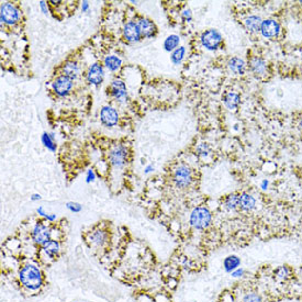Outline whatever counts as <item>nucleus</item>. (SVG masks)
<instances>
[{
  "label": "nucleus",
  "mask_w": 302,
  "mask_h": 302,
  "mask_svg": "<svg viewBox=\"0 0 302 302\" xmlns=\"http://www.w3.org/2000/svg\"><path fill=\"white\" fill-rule=\"evenodd\" d=\"M179 44H181V37L177 36V34H170V36L165 39L163 46L166 52L172 53V52L178 49Z\"/></svg>",
  "instance_id": "25"
},
{
  "label": "nucleus",
  "mask_w": 302,
  "mask_h": 302,
  "mask_svg": "<svg viewBox=\"0 0 302 302\" xmlns=\"http://www.w3.org/2000/svg\"><path fill=\"white\" fill-rule=\"evenodd\" d=\"M154 169H155V167L153 165H147L145 168H144V173L145 174H150V173H153L154 172Z\"/></svg>",
  "instance_id": "42"
},
{
  "label": "nucleus",
  "mask_w": 302,
  "mask_h": 302,
  "mask_svg": "<svg viewBox=\"0 0 302 302\" xmlns=\"http://www.w3.org/2000/svg\"><path fill=\"white\" fill-rule=\"evenodd\" d=\"M262 23V18L260 16H256V15L248 16L244 19V25L249 33L261 32Z\"/></svg>",
  "instance_id": "22"
},
{
  "label": "nucleus",
  "mask_w": 302,
  "mask_h": 302,
  "mask_svg": "<svg viewBox=\"0 0 302 302\" xmlns=\"http://www.w3.org/2000/svg\"><path fill=\"white\" fill-rule=\"evenodd\" d=\"M224 42L222 34L216 29L205 30L200 36V43L205 50L208 51H217L221 49Z\"/></svg>",
  "instance_id": "11"
},
{
  "label": "nucleus",
  "mask_w": 302,
  "mask_h": 302,
  "mask_svg": "<svg viewBox=\"0 0 302 302\" xmlns=\"http://www.w3.org/2000/svg\"><path fill=\"white\" fill-rule=\"evenodd\" d=\"M280 32H282V27L277 20L275 19H266L262 20V27H261V33L262 37L267 39H276L279 37Z\"/></svg>",
  "instance_id": "17"
},
{
  "label": "nucleus",
  "mask_w": 302,
  "mask_h": 302,
  "mask_svg": "<svg viewBox=\"0 0 302 302\" xmlns=\"http://www.w3.org/2000/svg\"><path fill=\"white\" fill-rule=\"evenodd\" d=\"M135 22L138 23L140 31L142 33V37L145 39H153L157 34V27L154 21L144 16H138L135 18Z\"/></svg>",
  "instance_id": "16"
},
{
  "label": "nucleus",
  "mask_w": 302,
  "mask_h": 302,
  "mask_svg": "<svg viewBox=\"0 0 302 302\" xmlns=\"http://www.w3.org/2000/svg\"><path fill=\"white\" fill-rule=\"evenodd\" d=\"M227 67L235 75H244L245 72H246L247 65L243 59L239 58V56H233L227 60Z\"/></svg>",
  "instance_id": "20"
},
{
  "label": "nucleus",
  "mask_w": 302,
  "mask_h": 302,
  "mask_svg": "<svg viewBox=\"0 0 302 302\" xmlns=\"http://www.w3.org/2000/svg\"><path fill=\"white\" fill-rule=\"evenodd\" d=\"M181 18L185 22H190L192 20V12L190 9H185L181 12Z\"/></svg>",
  "instance_id": "35"
},
{
  "label": "nucleus",
  "mask_w": 302,
  "mask_h": 302,
  "mask_svg": "<svg viewBox=\"0 0 302 302\" xmlns=\"http://www.w3.org/2000/svg\"><path fill=\"white\" fill-rule=\"evenodd\" d=\"M297 128L302 133V112L297 118Z\"/></svg>",
  "instance_id": "39"
},
{
  "label": "nucleus",
  "mask_w": 302,
  "mask_h": 302,
  "mask_svg": "<svg viewBox=\"0 0 302 302\" xmlns=\"http://www.w3.org/2000/svg\"><path fill=\"white\" fill-rule=\"evenodd\" d=\"M37 214L40 218L44 219L47 214H49V212H46V210L44 209V207H42V205H40V207L37 208Z\"/></svg>",
  "instance_id": "37"
},
{
  "label": "nucleus",
  "mask_w": 302,
  "mask_h": 302,
  "mask_svg": "<svg viewBox=\"0 0 302 302\" xmlns=\"http://www.w3.org/2000/svg\"><path fill=\"white\" fill-rule=\"evenodd\" d=\"M212 212L207 207H196L190 212L189 224L197 231H204L211 225Z\"/></svg>",
  "instance_id": "5"
},
{
  "label": "nucleus",
  "mask_w": 302,
  "mask_h": 302,
  "mask_svg": "<svg viewBox=\"0 0 302 302\" xmlns=\"http://www.w3.org/2000/svg\"><path fill=\"white\" fill-rule=\"evenodd\" d=\"M122 64H123V60H122V59L120 58V56L115 55V54L107 55L106 58L103 59L104 68L111 73L119 72L122 67Z\"/></svg>",
  "instance_id": "21"
},
{
  "label": "nucleus",
  "mask_w": 302,
  "mask_h": 302,
  "mask_svg": "<svg viewBox=\"0 0 302 302\" xmlns=\"http://www.w3.org/2000/svg\"><path fill=\"white\" fill-rule=\"evenodd\" d=\"M21 18H22L21 10L15 3L2 2L0 7V21L2 24L8 25V27H15L20 22Z\"/></svg>",
  "instance_id": "8"
},
{
  "label": "nucleus",
  "mask_w": 302,
  "mask_h": 302,
  "mask_svg": "<svg viewBox=\"0 0 302 302\" xmlns=\"http://www.w3.org/2000/svg\"><path fill=\"white\" fill-rule=\"evenodd\" d=\"M130 160V150L123 143L116 144L108 153V161L111 167L116 170H122L126 167Z\"/></svg>",
  "instance_id": "3"
},
{
  "label": "nucleus",
  "mask_w": 302,
  "mask_h": 302,
  "mask_svg": "<svg viewBox=\"0 0 302 302\" xmlns=\"http://www.w3.org/2000/svg\"><path fill=\"white\" fill-rule=\"evenodd\" d=\"M86 241L91 248L100 251V249H104L108 246L109 242H110V233H109L107 227L97 225L87 233Z\"/></svg>",
  "instance_id": "6"
},
{
  "label": "nucleus",
  "mask_w": 302,
  "mask_h": 302,
  "mask_svg": "<svg viewBox=\"0 0 302 302\" xmlns=\"http://www.w3.org/2000/svg\"><path fill=\"white\" fill-rule=\"evenodd\" d=\"M106 76V68L101 63H93L87 68L85 73V81L90 86H100L104 81Z\"/></svg>",
  "instance_id": "13"
},
{
  "label": "nucleus",
  "mask_w": 302,
  "mask_h": 302,
  "mask_svg": "<svg viewBox=\"0 0 302 302\" xmlns=\"http://www.w3.org/2000/svg\"><path fill=\"white\" fill-rule=\"evenodd\" d=\"M40 8L44 15H50V7L46 1H40Z\"/></svg>",
  "instance_id": "36"
},
{
  "label": "nucleus",
  "mask_w": 302,
  "mask_h": 302,
  "mask_svg": "<svg viewBox=\"0 0 302 302\" xmlns=\"http://www.w3.org/2000/svg\"><path fill=\"white\" fill-rule=\"evenodd\" d=\"M256 208V199L248 192H242L240 194L239 209L243 212H251Z\"/></svg>",
  "instance_id": "19"
},
{
  "label": "nucleus",
  "mask_w": 302,
  "mask_h": 302,
  "mask_svg": "<svg viewBox=\"0 0 302 302\" xmlns=\"http://www.w3.org/2000/svg\"><path fill=\"white\" fill-rule=\"evenodd\" d=\"M62 252V245L60 240L51 239L49 242L45 243L42 247H40L38 252L39 260L43 264H51L55 260H58Z\"/></svg>",
  "instance_id": "7"
},
{
  "label": "nucleus",
  "mask_w": 302,
  "mask_h": 302,
  "mask_svg": "<svg viewBox=\"0 0 302 302\" xmlns=\"http://www.w3.org/2000/svg\"><path fill=\"white\" fill-rule=\"evenodd\" d=\"M172 181L175 188L179 190H186L190 188L194 182V172L189 165L178 164L172 174Z\"/></svg>",
  "instance_id": "2"
},
{
  "label": "nucleus",
  "mask_w": 302,
  "mask_h": 302,
  "mask_svg": "<svg viewBox=\"0 0 302 302\" xmlns=\"http://www.w3.org/2000/svg\"><path fill=\"white\" fill-rule=\"evenodd\" d=\"M242 302H262V299L261 295H258L257 292L249 291L245 293Z\"/></svg>",
  "instance_id": "31"
},
{
  "label": "nucleus",
  "mask_w": 302,
  "mask_h": 302,
  "mask_svg": "<svg viewBox=\"0 0 302 302\" xmlns=\"http://www.w3.org/2000/svg\"><path fill=\"white\" fill-rule=\"evenodd\" d=\"M17 278L25 291L32 293L41 291L45 284V276L40 265L32 262H24L19 267Z\"/></svg>",
  "instance_id": "1"
},
{
  "label": "nucleus",
  "mask_w": 302,
  "mask_h": 302,
  "mask_svg": "<svg viewBox=\"0 0 302 302\" xmlns=\"http://www.w3.org/2000/svg\"><path fill=\"white\" fill-rule=\"evenodd\" d=\"M291 275V269L288 266H280L275 271V276L279 280H287Z\"/></svg>",
  "instance_id": "29"
},
{
  "label": "nucleus",
  "mask_w": 302,
  "mask_h": 302,
  "mask_svg": "<svg viewBox=\"0 0 302 302\" xmlns=\"http://www.w3.org/2000/svg\"><path fill=\"white\" fill-rule=\"evenodd\" d=\"M108 95L117 102H124L128 98V87L125 81L120 77L113 78L108 86Z\"/></svg>",
  "instance_id": "12"
},
{
  "label": "nucleus",
  "mask_w": 302,
  "mask_h": 302,
  "mask_svg": "<svg viewBox=\"0 0 302 302\" xmlns=\"http://www.w3.org/2000/svg\"><path fill=\"white\" fill-rule=\"evenodd\" d=\"M41 199H42V196L40 194H32L31 197H30V200L34 201V202H36V201H40Z\"/></svg>",
  "instance_id": "41"
},
{
  "label": "nucleus",
  "mask_w": 302,
  "mask_h": 302,
  "mask_svg": "<svg viewBox=\"0 0 302 302\" xmlns=\"http://www.w3.org/2000/svg\"><path fill=\"white\" fill-rule=\"evenodd\" d=\"M248 69L252 72V74L256 78L261 81L268 80L270 75L268 63L266 62L264 58H262L260 55H252L248 59Z\"/></svg>",
  "instance_id": "10"
},
{
  "label": "nucleus",
  "mask_w": 302,
  "mask_h": 302,
  "mask_svg": "<svg viewBox=\"0 0 302 302\" xmlns=\"http://www.w3.org/2000/svg\"><path fill=\"white\" fill-rule=\"evenodd\" d=\"M223 103L229 110H236L241 104V96L235 91H229L223 96Z\"/></svg>",
  "instance_id": "23"
},
{
  "label": "nucleus",
  "mask_w": 302,
  "mask_h": 302,
  "mask_svg": "<svg viewBox=\"0 0 302 302\" xmlns=\"http://www.w3.org/2000/svg\"><path fill=\"white\" fill-rule=\"evenodd\" d=\"M41 140H42L43 145H44V147L47 148V150H49L50 152L55 153L56 150H58V145H56L55 137H54L53 133L44 132L42 134Z\"/></svg>",
  "instance_id": "26"
},
{
  "label": "nucleus",
  "mask_w": 302,
  "mask_h": 302,
  "mask_svg": "<svg viewBox=\"0 0 302 302\" xmlns=\"http://www.w3.org/2000/svg\"><path fill=\"white\" fill-rule=\"evenodd\" d=\"M300 56H301V59H302V47L300 49Z\"/></svg>",
  "instance_id": "44"
},
{
  "label": "nucleus",
  "mask_w": 302,
  "mask_h": 302,
  "mask_svg": "<svg viewBox=\"0 0 302 302\" xmlns=\"http://www.w3.org/2000/svg\"><path fill=\"white\" fill-rule=\"evenodd\" d=\"M186 47L185 46H179L178 49L175 50L170 53V60L174 65H181L182 63L183 59L186 56Z\"/></svg>",
  "instance_id": "28"
},
{
  "label": "nucleus",
  "mask_w": 302,
  "mask_h": 302,
  "mask_svg": "<svg viewBox=\"0 0 302 302\" xmlns=\"http://www.w3.org/2000/svg\"><path fill=\"white\" fill-rule=\"evenodd\" d=\"M60 71L62 75L72 78L73 81H76L77 78H80L81 74V65L75 60H67L66 62H64L60 65Z\"/></svg>",
  "instance_id": "18"
},
{
  "label": "nucleus",
  "mask_w": 302,
  "mask_h": 302,
  "mask_svg": "<svg viewBox=\"0 0 302 302\" xmlns=\"http://www.w3.org/2000/svg\"><path fill=\"white\" fill-rule=\"evenodd\" d=\"M66 208L68 211H71L73 213H81L82 211V205L75 201H69L66 203Z\"/></svg>",
  "instance_id": "32"
},
{
  "label": "nucleus",
  "mask_w": 302,
  "mask_h": 302,
  "mask_svg": "<svg viewBox=\"0 0 302 302\" xmlns=\"http://www.w3.org/2000/svg\"><path fill=\"white\" fill-rule=\"evenodd\" d=\"M268 186H269V181H267V179H264V181L261 182V188H262V190H267V188H268Z\"/></svg>",
  "instance_id": "43"
},
{
  "label": "nucleus",
  "mask_w": 302,
  "mask_h": 302,
  "mask_svg": "<svg viewBox=\"0 0 302 302\" xmlns=\"http://www.w3.org/2000/svg\"><path fill=\"white\" fill-rule=\"evenodd\" d=\"M74 302H77V301H74Z\"/></svg>",
  "instance_id": "45"
},
{
  "label": "nucleus",
  "mask_w": 302,
  "mask_h": 302,
  "mask_svg": "<svg viewBox=\"0 0 302 302\" xmlns=\"http://www.w3.org/2000/svg\"><path fill=\"white\" fill-rule=\"evenodd\" d=\"M52 230H53V226L43 219L37 221L30 231V238H31L32 243L39 248L42 247L52 239Z\"/></svg>",
  "instance_id": "4"
},
{
  "label": "nucleus",
  "mask_w": 302,
  "mask_h": 302,
  "mask_svg": "<svg viewBox=\"0 0 302 302\" xmlns=\"http://www.w3.org/2000/svg\"><path fill=\"white\" fill-rule=\"evenodd\" d=\"M96 178H97V175H96L95 169L89 168L86 173V182L87 183H93L96 181Z\"/></svg>",
  "instance_id": "33"
},
{
  "label": "nucleus",
  "mask_w": 302,
  "mask_h": 302,
  "mask_svg": "<svg viewBox=\"0 0 302 302\" xmlns=\"http://www.w3.org/2000/svg\"><path fill=\"white\" fill-rule=\"evenodd\" d=\"M239 200L240 194H230L225 197L224 199V208L227 211H235L239 209Z\"/></svg>",
  "instance_id": "27"
},
{
  "label": "nucleus",
  "mask_w": 302,
  "mask_h": 302,
  "mask_svg": "<svg viewBox=\"0 0 302 302\" xmlns=\"http://www.w3.org/2000/svg\"><path fill=\"white\" fill-rule=\"evenodd\" d=\"M241 262H242V261H241V258L238 255H229L223 261V269H224L225 273L231 274L232 271L239 268Z\"/></svg>",
  "instance_id": "24"
},
{
  "label": "nucleus",
  "mask_w": 302,
  "mask_h": 302,
  "mask_svg": "<svg viewBox=\"0 0 302 302\" xmlns=\"http://www.w3.org/2000/svg\"><path fill=\"white\" fill-rule=\"evenodd\" d=\"M122 36H123L124 40L131 43V44L140 42L143 38L142 33L139 29L138 23L135 22V20L126 21L123 25V29H122Z\"/></svg>",
  "instance_id": "15"
},
{
  "label": "nucleus",
  "mask_w": 302,
  "mask_h": 302,
  "mask_svg": "<svg viewBox=\"0 0 302 302\" xmlns=\"http://www.w3.org/2000/svg\"><path fill=\"white\" fill-rule=\"evenodd\" d=\"M197 154L201 157H208L211 154V147L209 146V144L207 143H200L196 147Z\"/></svg>",
  "instance_id": "30"
},
{
  "label": "nucleus",
  "mask_w": 302,
  "mask_h": 302,
  "mask_svg": "<svg viewBox=\"0 0 302 302\" xmlns=\"http://www.w3.org/2000/svg\"><path fill=\"white\" fill-rule=\"evenodd\" d=\"M74 81H73L72 78L62 75V74H59V75L55 76L54 80L52 81L51 89L56 97L65 98L72 94L74 86H75Z\"/></svg>",
  "instance_id": "9"
},
{
  "label": "nucleus",
  "mask_w": 302,
  "mask_h": 302,
  "mask_svg": "<svg viewBox=\"0 0 302 302\" xmlns=\"http://www.w3.org/2000/svg\"><path fill=\"white\" fill-rule=\"evenodd\" d=\"M89 8H90V5H89L88 1H82L81 2V11L82 12H87L89 10Z\"/></svg>",
  "instance_id": "40"
},
{
  "label": "nucleus",
  "mask_w": 302,
  "mask_h": 302,
  "mask_svg": "<svg viewBox=\"0 0 302 302\" xmlns=\"http://www.w3.org/2000/svg\"><path fill=\"white\" fill-rule=\"evenodd\" d=\"M43 220H45L46 222H50V223H54L55 221H58V216H56L55 213H49L44 219H43Z\"/></svg>",
  "instance_id": "38"
},
{
  "label": "nucleus",
  "mask_w": 302,
  "mask_h": 302,
  "mask_svg": "<svg viewBox=\"0 0 302 302\" xmlns=\"http://www.w3.org/2000/svg\"><path fill=\"white\" fill-rule=\"evenodd\" d=\"M120 121V116L115 107L107 104L103 106L100 110V122L106 128H113L118 125Z\"/></svg>",
  "instance_id": "14"
},
{
  "label": "nucleus",
  "mask_w": 302,
  "mask_h": 302,
  "mask_svg": "<svg viewBox=\"0 0 302 302\" xmlns=\"http://www.w3.org/2000/svg\"><path fill=\"white\" fill-rule=\"evenodd\" d=\"M245 273H246V270H245L244 268H242V267H239L238 269H235L234 271H232L231 273V276L232 278H235V279H239V278H242L245 276Z\"/></svg>",
  "instance_id": "34"
}]
</instances>
